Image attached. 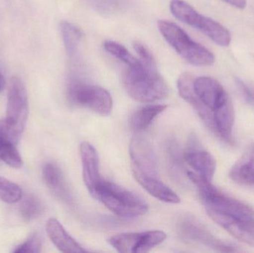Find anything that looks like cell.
<instances>
[{"label":"cell","instance_id":"6da1fadb","mask_svg":"<svg viewBox=\"0 0 254 253\" xmlns=\"http://www.w3.org/2000/svg\"><path fill=\"white\" fill-rule=\"evenodd\" d=\"M188 177L198 188L200 199L210 218L237 240L254 247V209L222 193L196 173Z\"/></svg>","mask_w":254,"mask_h":253},{"label":"cell","instance_id":"7a4b0ae2","mask_svg":"<svg viewBox=\"0 0 254 253\" xmlns=\"http://www.w3.org/2000/svg\"><path fill=\"white\" fill-rule=\"evenodd\" d=\"M127 93L135 101L150 102L167 98L168 86L157 68H150L143 63L138 68H128L123 76Z\"/></svg>","mask_w":254,"mask_h":253},{"label":"cell","instance_id":"3957f363","mask_svg":"<svg viewBox=\"0 0 254 253\" xmlns=\"http://www.w3.org/2000/svg\"><path fill=\"white\" fill-rule=\"evenodd\" d=\"M158 28L166 41L190 63L195 66H209L214 63L213 53L192 40L179 25L170 21L159 20Z\"/></svg>","mask_w":254,"mask_h":253},{"label":"cell","instance_id":"277c9868","mask_svg":"<svg viewBox=\"0 0 254 253\" xmlns=\"http://www.w3.org/2000/svg\"><path fill=\"white\" fill-rule=\"evenodd\" d=\"M94 198L102 202L113 213L123 218L141 216L149 209L148 205L141 198L114 183L104 179Z\"/></svg>","mask_w":254,"mask_h":253},{"label":"cell","instance_id":"5b68a950","mask_svg":"<svg viewBox=\"0 0 254 253\" xmlns=\"http://www.w3.org/2000/svg\"><path fill=\"white\" fill-rule=\"evenodd\" d=\"M170 10L181 22L196 28L216 44L227 47L231 44V34L217 21L201 14L184 0H171Z\"/></svg>","mask_w":254,"mask_h":253},{"label":"cell","instance_id":"8992f818","mask_svg":"<svg viewBox=\"0 0 254 253\" xmlns=\"http://www.w3.org/2000/svg\"><path fill=\"white\" fill-rule=\"evenodd\" d=\"M66 95L71 105L85 107L101 116L109 115L113 110V98L108 91L74 76L68 79Z\"/></svg>","mask_w":254,"mask_h":253},{"label":"cell","instance_id":"52a82bcc","mask_svg":"<svg viewBox=\"0 0 254 253\" xmlns=\"http://www.w3.org/2000/svg\"><path fill=\"white\" fill-rule=\"evenodd\" d=\"M28 117V92L25 83L19 77L10 80L7 93L6 117L9 126L22 134Z\"/></svg>","mask_w":254,"mask_h":253},{"label":"cell","instance_id":"ba28073f","mask_svg":"<svg viewBox=\"0 0 254 253\" xmlns=\"http://www.w3.org/2000/svg\"><path fill=\"white\" fill-rule=\"evenodd\" d=\"M167 235L160 230L143 233H121L109 239V243L118 252L122 253H145L162 243Z\"/></svg>","mask_w":254,"mask_h":253},{"label":"cell","instance_id":"9c48e42d","mask_svg":"<svg viewBox=\"0 0 254 253\" xmlns=\"http://www.w3.org/2000/svg\"><path fill=\"white\" fill-rule=\"evenodd\" d=\"M129 154L134 164L133 170L146 176L158 178L156 155L147 139L140 136L133 138L130 143Z\"/></svg>","mask_w":254,"mask_h":253},{"label":"cell","instance_id":"30bf717a","mask_svg":"<svg viewBox=\"0 0 254 253\" xmlns=\"http://www.w3.org/2000/svg\"><path fill=\"white\" fill-rule=\"evenodd\" d=\"M193 89L198 99L212 112L231 100L223 86L212 77L194 79Z\"/></svg>","mask_w":254,"mask_h":253},{"label":"cell","instance_id":"8fae6325","mask_svg":"<svg viewBox=\"0 0 254 253\" xmlns=\"http://www.w3.org/2000/svg\"><path fill=\"white\" fill-rule=\"evenodd\" d=\"M80 150L83 181L90 194L95 197L103 181L100 173L99 156L95 147L86 141L80 144Z\"/></svg>","mask_w":254,"mask_h":253},{"label":"cell","instance_id":"7c38bea8","mask_svg":"<svg viewBox=\"0 0 254 253\" xmlns=\"http://www.w3.org/2000/svg\"><path fill=\"white\" fill-rule=\"evenodd\" d=\"M179 231L182 236L194 242H199L208 248L216 250L219 252L236 253L240 250L233 245L222 242L213 237L206 229L198 223L191 220H185L180 224Z\"/></svg>","mask_w":254,"mask_h":253},{"label":"cell","instance_id":"4fadbf2b","mask_svg":"<svg viewBox=\"0 0 254 253\" xmlns=\"http://www.w3.org/2000/svg\"><path fill=\"white\" fill-rule=\"evenodd\" d=\"M193 80V76L190 73H183L178 79L177 87L179 95L193 108L207 126L216 132L213 112L198 99L194 91Z\"/></svg>","mask_w":254,"mask_h":253},{"label":"cell","instance_id":"5bb4252c","mask_svg":"<svg viewBox=\"0 0 254 253\" xmlns=\"http://www.w3.org/2000/svg\"><path fill=\"white\" fill-rule=\"evenodd\" d=\"M192 140L185 154V159L197 175L204 181L212 182L216 169V161L213 156L205 150L197 148Z\"/></svg>","mask_w":254,"mask_h":253},{"label":"cell","instance_id":"9a60e30c","mask_svg":"<svg viewBox=\"0 0 254 253\" xmlns=\"http://www.w3.org/2000/svg\"><path fill=\"white\" fill-rule=\"evenodd\" d=\"M43 178L52 194L61 202L71 204L72 195L61 169L53 163H47L43 168Z\"/></svg>","mask_w":254,"mask_h":253},{"label":"cell","instance_id":"2e32d148","mask_svg":"<svg viewBox=\"0 0 254 253\" xmlns=\"http://www.w3.org/2000/svg\"><path fill=\"white\" fill-rule=\"evenodd\" d=\"M49 239L61 252L80 253L86 252L75 239H73L56 218H50L46 224Z\"/></svg>","mask_w":254,"mask_h":253},{"label":"cell","instance_id":"e0dca14e","mask_svg":"<svg viewBox=\"0 0 254 253\" xmlns=\"http://www.w3.org/2000/svg\"><path fill=\"white\" fill-rule=\"evenodd\" d=\"M134 178L139 184L155 199L169 203H179L180 198L170 187L155 177L146 176L133 170Z\"/></svg>","mask_w":254,"mask_h":253},{"label":"cell","instance_id":"ac0fdd59","mask_svg":"<svg viewBox=\"0 0 254 253\" xmlns=\"http://www.w3.org/2000/svg\"><path fill=\"white\" fill-rule=\"evenodd\" d=\"M233 181L243 185H254V143L245 150L230 171Z\"/></svg>","mask_w":254,"mask_h":253},{"label":"cell","instance_id":"d6986e66","mask_svg":"<svg viewBox=\"0 0 254 253\" xmlns=\"http://www.w3.org/2000/svg\"><path fill=\"white\" fill-rule=\"evenodd\" d=\"M215 130L221 138L231 140L235 122V111L232 101L230 100L213 112Z\"/></svg>","mask_w":254,"mask_h":253},{"label":"cell","instance_id":"ffe728a7","mask_svg":"<svg viewBox=\"0 0 254 253\" xmlns=\"http://www.w3.org/2000/svg\"><path fill=\"white\" fill-rule=\"evenodd\" d=\"M167 108L166 105H147L139 108L131 116V127L136 131L145 130Z\"/></svg>","mask_w":254,"mask_h":253},{"label":"cell","instance_id":"44dd1931","mask_svg":"<svg viewBox=\"0 0 254 253\" xmlns=\"http://www.w3.org/2000/svg\"><path fill=\"white\" fill-rule=\"evenodd\" d=\"M61 36L68 57L73 58L77 53L79 44L83 37V33L78 27L67 21L60 24Z\"/></svg>","mask_w":254,"mask_h":253},{"label":"cell","instance_id":"7402d4cb","mask_svg":"<svg viewBox=\"0 0 254 253\" xmlns=\"http://www.w3.org/2000/svg\"><path fill=\"white\" fill-rule=\"evenodd\" d=\"M44 205L37 196L30 194L21 200L19 214L25 221H31L39 218L44 212Z\"/></svg>","mask_w":254,"mask_h":253},{"label":"cell","instance_id":"603a6c76","mask_svg":"<svg viewBox=\"0 0 254 253\" xmlns=\"http://www.w3.org/2000/svg\"><path fill=\"white\" fill-rule=\"evenodd\" d=\"M104 48L106 51L126 64L128 68H138L142 65L140 59L133 56V54L128 51V49L117 42L112 40L106 41L104 43Z\"/></svg>","mask_w":254,"mask_h":253},{"label":"cell","instance_id":"cb8c5ba5","mask_svg":"<svg viewBox=\"0 0 254 253\" xmlns=\"http://www.w3.org/2000/svg\"><path fill=\"white\" fill-rule=\"evenodd\" d=\"M16 146V144L0 135V160L16 169L22 166V160Z\"/></svg>","mask_w":254,"mask_h":253},{"label":"cell","instance_id":"d4e9b609","mask_svg":"<svg viewBox=\"0 0 254 253\" xmlns=\"http://www.w3.org/2000/svg\"><path fill=\"white\" fill-rule=\"evenodd\" d=\"M22 198V190L17 184L0 177V201L4 203H14L19 202Z\"/></svg>","mask_w":254,"mask_h":253},{"label":"cell","instance_id":"484cf974","mask_svg":"<svg viewBox=\"0 0 254 253\" xmlns=\"http://www.w3.org/2000/svg\"><path fill=\"white\" fill-rule=\"evenodd\" d=\"M42 251V240L37 233H34L24 243L15 248L14 253H39Z\"/></svg>","mask_w":254,"mask_h":253},{"label":"cell","instance_id":"4316f807","mask_svg":"<svg viewBox=\"0 0 254 253\" xmlns=\"http://www.w3.org/2000/svg\"><path fill=\"white\" fill-rule=\"evenodd\" d=\"M133 48L138 55L140 60L145 66L150 68H157L156 61L150 51L140 42H134Z\"/></svg>","mask_w":254,"mask_h":253},{"label":"cell","instance_id":"83f0119b","mask_svg":"<svg viewBox=\"0 0 254 253\" xmlns=\"http://www.w3.org/2000/svg\"><path fill=\"white\" fill-rule=\"evenodd\" d=\"M222 1L239 9H244L247 6V0H222Z\"/></svg>","mask_w":254,"mask_h":253},{"label":"cell","instance_id":"f1b7e54d","mask_svg":"<svg viewBox=\"0 0 254 253\" xmlns=\"http://www.w3.org/2000/svg\"><path fill=\"white\" fill-rule=\"evenodd\" d=\"M4 85H5V81H4L2 74H1V71H0V92L4 89Z\"/></svg>","mask_w":254,"mask_h":253}]
</instances>
